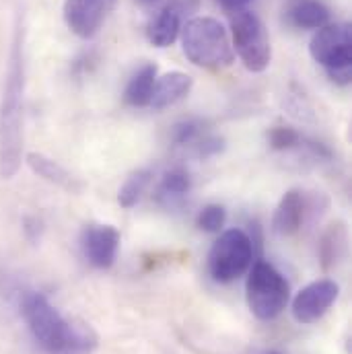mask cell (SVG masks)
I'll list each match as a JSON object with an SVG mask.
<instances>
[{
  "label": "cell",
  "instance_id": "cell-5",
  "mask_svg": "<svg viewBox=\"0 0 352 354\" xmlns=\"http://www.w3.org/2000/svg\"><path fill=\"white\" fill-rule=\"evenodd\" d=\"M231 44L243 66L252 73H264L272 60V46L266 25L256 12H231Z\"/></svg>",
  "mask_w": 352,
  "mask_h": 354
},
{
  "label": "cell",
  "instance_id": "cell-26",
  "mask_svg": "<svg viewBox=\"0 0 352 354\" xmlns=\"http://www.w3.org/2000/svg\"><path fill=\"white\" fill-rule=\"evenodd\" d=\"M142 2H157V0H142Z\"/></svg>",
  "mask_w": 352,
  "mask_h": 354
},
{
  "label": "cell",
  "instance_id": "cell-22",
  "mask_svg": "<svg viewBox=\"0 0 352 354\" xmlns=\"http://www.w3.org/2000/svg\"><path fill=\"white\" fill-rule=\"evenodd\" d=\"M270 140V147L274 151H288L297 145H301V134L295 130V128H288V126H278L270 132L268 136Z\"/></svg>",
  "mask_w": 352,
  "mask_h": 354
},
{
  "label": "cell",
  "instance_id": "cell-25",
  "mask_svg": "<svg viewBox=\"0 0 352 354\" xmlns=\"http://www.w3.org/2000/svg\"><path fill=\"white\" fill-rule=\"evenodd\" d=\"M25 231H27V235L31 239H35V235H39V231H41V223L37 218H27L25 221Z\"/></svg>",
  "mask_w": 352,
  "mask_h": 354
},
{
  "label": "cell",
  "instance_id": "cell-24",
  "mask_svg": "<svg viewBox=\"0 0 352 354\" xmlns=\"http://www.w3.org/2000/svg\"><path fill=\"white\" fill-rule=\"evenodd\" d=\"M252 0H219V4L229 10V12H237V10H243Z\"/></svg>",
  "mask_w": 352,
  "mask_h": 354
},
{
  "label": "cell",
  "instance_id": "cell-10",
  "mask_svg": "<svg viewBox=\"0 0 352 354\" xmlns=\"http://www.w3.org/2000/svg\"><path fill=\"white\" fill-rule=\"evenodd\" d=\"M338 284L334 280H317L307 284L293 301V315L299 324H315L338 299Z\"/></svg>",
  "mask_w": 352,
  "mask_h": 354
},
{
  "label": "cell",
  "instance_id": "cell-9",
  "mask_svg": "<svg viewBox=\"0 0 352 354\" xmlns=\"http://www.w3.org/2000/svg\"><path fill=\"white\" fill-rule=\"evenodd\" d=\"M113 8L115 0H64L62 15L75 35L91 39L99 33Z\"/></svg>",
  "mask_w": 352,
  "mask_h": 354
},
{
  "label": "cell",
  "instance_id": "cell-11",
  "mask_svg": "<svg viewBox=\"0 0 352 354\" xmlns=\"http://www.w3.org/2000/svg\"><path fill=\"white\" fill-rule=\"evenodd\" d=\"M83 254L95 268H109L120 248V233L111 225H89L83 231Z\"/></svg>",
  "mask_w": 352,
  "mask_h": 354
},
{
  "label": "cell",
  "instance_id": "cell-15",
  "mask_svg": "<svg viewBox=\"0 0 352 354\" xmlns=\"http://www.w3.org/2000/svg\"><path fill=\"white\" fill-rule=\"evenodd\" d=\"M293 25L301 29H322L330 23V10L319 0H297L288 8Z\"/></svg>",
  "mask_w": 352,
  "mask_h": 354
},
{
  "label": "cell",
  "instance_id": "cell-7",
  "mask_svg": "<svg viewBox=\"0 0 352 354\" xmlns=\"http://www.w3.org/2000/svg\"><path fill=\"white\" fill-rule=\"evenodd\" d=\"M254 260V241L241 229L225 231L208 254V270L214 280H237Z\"/></svg>",
  "mask_w": 352,
  "mask_h": 354
},
{
  "label": "cell",
  "instance_id": "cell-4",
  "mask_svg": "<svg viewBox=\"0 0 352 354\" xmlns=\"http://www.w3.org/2000/svg\"><path fill=\"white\" fill-rule=\"evenodd\" d=\"M311 58L322 64L330 79L349 85L352 73V31L349 23H328L315 31L309 44Z\"/></svg>",
  "mask_w": 352,
  "mask_h": 354
},
{
  "label": "cell",
  "instance_id": "cell-8",
  "mask_svg": "<svg viewBox=\"0 0 352 354\" xmlns=\"http://www.w3.org/2000/svg\"><path fill=\"white\" fill-rule=\"evenodd\" d=\"M200 0H167L157 17L149 23V41L157 48H169L181 33L183 21L187 23L198 12Z\"/></svg>",
  "mask_w": 352,
  "mask_h": 354
},
{
  "label": "cell",
  "instance_id": "cell-27",
  "mask_svg": "<svg viewBox=\"0 0 352 354\" xmlns=\"http://www.w3.org/2000/svg\"><path fill=\"white\" fill-rule=\"evenodd\" d=\"M270 354H280V353H270Z\"/></svg>",
  "mask_w": 352,
  "mask_h": 354
},
{
  "label": "cell",
  "instance_id": "cell-20",
  "mask_svg": "<svg viewBox=\"0 0 352 354\" xmlns=\"http://www.w3.org/2000/svg\"><path fill=\"white\" fill-rule=\"evenodd\" d=\"M204 136V122L200 120H185L174 128V142L177 147H194Z\"/></svg>",
  "mask_w": 352,
  "mask_h": 354
},
{
  "label": "cell",
  "instance_id": "cell-23",
  "mask_svg": "<svg viewBox=\"0 0 352 354\" xmlns=\"http://www.w3.org/2000/svg\"><path fill=\"white\" fill-rule=\"evenodd\" d=\"M192 149H194V155H196V157L208 159V157L219 155V153L225 149V140L219 138V136H206V134H204Z\"/></svg>",
  "mask_w": 352,
  "mask_h": 354
},
{
  "label": "cell",
  "instance_id": "cell-14",
  "mask_svg": "<svg viewBox=\"0 0 352 354\" xmlns=\"http://www.w3.org/2000/svg\"><path fill=\"white\" fill-rule=\"evenodd\" d=\"M27 165L31 167L33 174H37L39 177H44L46 181L62 187V189H68V192H79L81 189V183L71 176L60 163H56L54 159L41 155V153H29L27 155Z\"/></svg>",
  "mask_w": 352,
  "mask_h": 354
},
{
  "label": "cell",
  "instance_id": "cell-18",
  "mask_svg": "<svg viewBox=\"0 0 352 354\" xmlns=\"http://www.w3.org/2000/svg\"><path fill=\"white\" fill-rule=\"evenodd\" d=\"M151 179H153V171H149V169H138V171L130 174L128 179L124 181V185L120 187V192H118L120 206H124V208L136 206L138 200L142 198L145 189L149 187Z\"/></svg>",
  "mask_w": 352,
  "mask_h": 354
},
{
  "label": "cell",
  "instance_id": "cell-12",
  "mask_svg": "<svg viewBox=\"0 0 352 354\" xmlns=\"http://www.w3.org/2000/svg\"><path fill=\"white\" fill-rule=\"evenodd\" d=\"M303 216H305V200H303V194L299 189H288L276 210H274V218H272V229L276 235H293L301 229V223H303Z\"/></svg>",
  "mask_w": 352,
  "mask_h": 354
},
{
  "label": "cell",
  "instance_id": "cell-21",
  "mask_svg": "<svg viewBox=\"0 0 352 354\" xmlns=\"http://www.w3.org/2000/svg\"><path fill=\"white\" fill-rule=\"evenodd\" d=\"M227 210L221 204H208L198 214V227L206 233H219L225 227Z\"/></svg>",
  "mask_w": 352,
  "mask_h": 354
},
{
  "label": "cell",
  "instance_id": "cell-3",
  "mask_svg": "<svg viewBox=\"0 0 352 354\" xmlns=\"http://www.w3.org/2000/svg\"><path fill=\"white\" fill-rule=\"evenodd\" d=\"M185 58L202 68L221 71L235 62V52L225 25L212 17H192L181 27Z\"/></svg>",
  "mask_w": 352,
  "mask_h": 354
},
{
  "label": "cell",
  "instance_id": "cell-13",
  "mask_svg": "<svg viewBox=\"0 0 352 354\" xmlns=\"http://www.w3.org/2000/svg\"><path fill=\"white\" fill-rule=\"evenodd\" d=\"M192 87H194V81H192L189 75L179 73V71H172V73H167V75H163V77H159L155 81V88H153L149 107H153V109L169 107L177 101L185 99L189 95Z\"/></svg>",
  "mask_w": 352,
  "mask_h": 354
},
{
  "label": "cell",
  "instance_id": "cell-1",
  "mask_svg": "<svg viewBox=\"0 0 352 354\" xmlns=\"http://www.w3.org/2000/svg\"><path fill=\"white\" fill-rule=\"evenodd\" d=\"M23 97H25V29L17 19L0 97V176L10 179L23 155Z\"/></svg>",
  "mask_w": 352,
  "mask_h": 354
},
{
  "label": "cell",
  "instance_id": "cell-19",
  "mask_svg": "<svg viewBox=\"0 0 352 354\" xmlns=\"http://www.w3.org/2000/svg\"><path fill=\"white\" fill-rule=\"evenodd\" d=\"M187 189H189V176L183 169H172L163 177L159 194L163 198H181L187 194Z\"/></svg>",
  "mask_w": 352,
  "mask_h": 354
},
{
  "label": "cell",
  "instance_id": "cell-17",
  "mask_svg": "<svg viewBox=\"0 0 352 354\" xmlns=\"http://www.w3.org/2000/svg\"><path fill=\"white\" fill-rule=\"evenodd\" d=\"M344 243H346V233H344L342 225H332L324 233L322 243H319V258H322L324 270H330L338 262V258L344 250Z\"/></svg>",
  "mask_w": 352,
  "mask_h": 354
},
{
  "label": "cell",
  "instance_id": "cell-6",
  "mask_svg": "<svg viewBox=\"0 0 352 354\" xmlns=\"http://www.w3.org/2000/svg\"><path fill=\"white\" fill-rule=\"evenodd\" d=\"M246 288H248V305L258 319L270 322L278 317L288 303L286 278L264 260H258L252 266Z\"/></svg>",
  "mask_w": 352,
  "mask_h": 354
},
{
  "label": "cell",
  "instance_id": "cell-16",
  "mask_svg": "<svg viewBox=\"0 0 352 354\" xmlns=\"http://www.w3.org/2000/svg\"><path fill=\"white\" fill-rule=\"evenodd\" d=\"M155 81H157V66L151 62L140 66L126 87V93H124L126 103L132 107H149Z\"/></svg>",
  "mask_w": 352,
  "mask_h": 354
},
{
  "label": "cell",
  "instance_id": "cell-2",
  "mask_svg": "<svg viewBox=\"0 0 352 354\" xmlns=\"http://www.w3.org/2000/svg\"><path fill=\"white\" fill-rule=\"evenodd\" d=\"M21 313L35 342L48 354H93L97 348V334L93 328L83 322L62 317L41 292H23Z\"/></svg>",
  "mask_w": 352,
  "mask_h": 354
}]
</instances>
